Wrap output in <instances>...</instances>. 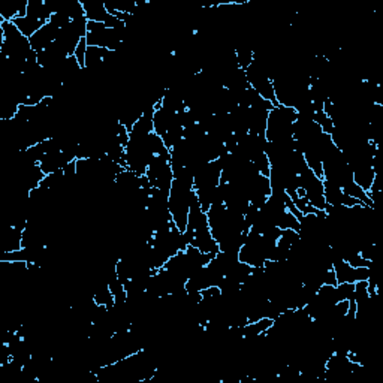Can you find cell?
<instances>
[{
    "label": "cell",
    "instance_id": "obj_1",
    "mask_svg": "<svg viewBox=\"0 0 383 383\" xmlns=\"http://www.w3.org/2000/svg\"><path fill=\"white\" fill-rule=\"evenodd\" d=\"M298 113L295 108L277 105L270 111L267 120L265 138L270 142H281L293 139V125L297 122Z\"/></svg>",
    "mask_w": 383,
    "mask_h": 383
},
{
    "label": "cell",
    "instance_id": "obj_3",
    "mask_svg": "<svg viewBox=\"0 0 383 383\" xmlns=\"http://www.w3.org/2000/svg\"><path fill=\"white\" fill-rule=\"evenodd\" d=\"M333 270L335 272L337 284L338 283H356V281L368 280V277H370V267L354 268L343 259L337 260L333 265Z\"/></svg>",
    "mask_w": 383,
    "mask_h": 383
},
{
    "label": "cell",
    "instance_id": "obj_4",
    "mask_svg": "<svg viewBox=\"0 0 383 383\" xmlns=\"http://www.w3.org/2000/svg\"><path fill=\"white\" fill-rule=\"evenodd\" d=\"M59 32H60V27L56 23H53V21L50 20L46 26L41 27L36 32V34L29 39L32 50H34L38 54V53L43 51L46 48H48L51 43L57 39Z\"/></svg>",
    "mask_w": 383,
    "mask_h": 383
},
{
    "label": "cell",
    "instance_id": "obj_5",
    "mask_svg": "<svg viewBox=\"0 0 383 383\" xmlns=\"http://www.w3.org/2000/svg\"><path fill=\"white\" fill-rule=\"evenodd\" d=\"M13 23L18 27V30L21 32V34H23L26 38H32L34 36L36 32L46 26L47 23H42V21L34 18V17H30V15H26V17H17L13 20Z\"/></svg>",
    "mask_w": 383,
    "mask_h": 383
},
{
    "label": "cell",
    "instance_id": "obj_2",
    "mask_svg": "<svg viewBox=\"0 0 383 383\" xmlns=\"http://www.w3.org/2000/svg\"><path fill=\"white\" fill-rule=\"evenodd\" d=\"M127 29H113L108 27L104 23H93L89 21L87 26V46L89 47H99L109 51H118L125 46L127 41Z\"/></svg>",
    "mask_w": 383,
    "mask_h": 383
}]
</instances>
